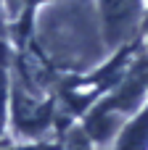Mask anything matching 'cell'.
<instances>
[{"instance_id":"1","label":"cell","mask_w":148,"mask_h":150,"mask_svg":"<svg viewBox=\"0 0 148 150\" xmlns=\"http://www.w3.org/2000/svg\"><path fill=\"white\" fill-rule=\"evenodd\" d=\"M143 8H146V0H98L106 45L111 47L124 45L143 24Z\"/></svg>"},{"instance_id":"2","label":"cell","mask_w":148,"mask_h":150,"mask_svg":"<svg viewBox=\"0 0 148 150\" xmlns=\"http://www.w3.org/2000/svg\"><path fill=\"white\" fill-rule=\"evenodd\" d=\"M114 150H148V103L124 121L114 137Z\"/></svg>"},{"instance_id":"3","label":"cell","mask_w":148,"mask_h":150,"mask_svg":"<svg viewBox=\"0 0 148 150\" xmlns=\"http://www.w3.org/2000/svg\"><path fill=\"white\" fill-rule=\"evenodd\" d=\"M5 105V79H3V71H0V121H3V108Z\"/></svg>"},{"instance_id":"4","label":"cell","mask_w":148,"mask_h":150,"mask_svg":"<svg viewBox=\"0 0 148 150\" xmlns=\"http://www.w3.org/2000/svg\"><path fill=\"white\" fill-rule=\"evenodd\" d=\"M26 150H58V148H48V145H37V148H26Z\"/></svg>"},{"instance_id":"5","label":"cell","mask_w":148,"mask_h":150,"mask_svg":"<svg viewBox=\"0 0 148 150\" xmlns=\"http://www.w3.org/2000/svg\"><path fill=\"white\" fill-rule=\"evenodd\" d=\"M29 3H45V0H29Z\"/></svg>"}]
</instances>
